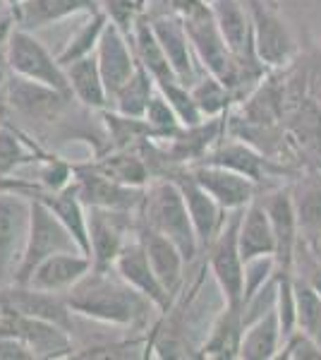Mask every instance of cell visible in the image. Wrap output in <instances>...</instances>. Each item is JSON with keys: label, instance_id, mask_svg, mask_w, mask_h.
Listing matches in <instances>:
<instances>
[{"label": "cell", "instance_id": "cell-1", "mask_svg": "<svg viewBox=\"0 0 321 360\" xmlns=\"http://www.w3.org/2000/svg\"><path fill=\"white\" fill-rule=\"evenodd\" d=\"M65 300L74 315L113 327H144L156 305L147 295L122 278L118 271L91 266L84 276L65 293Z\"/></svg>", "mask_w": 321, "mask_h": 360}, {"label": "cell", "instance_id": "cell-2", "mask_svg": "<svg viewBox=\"0 0 321 360\" xmlns=\"http://www.w3.org/2000/svg\"><path fill=\"white\" fill-rule=\"evenodd\" d=\"M139 224L171 238L185 255L188 264L195 262V257L202 252L185 197L173 178H154L147 185L142 209H139Z\"/></svg>", "mask_w": 321, "mask_h": 360}, {"label": "cell", "instance_id": "cell-3", "mask_svg": "<svg viewBox=\"0 0 321 360\" xmlns=\"http://www.w3.org/2000/svg\"><path fill=\"white\" fill-rule=\"evenodd\" d=\"M5 63L8 70L32 82L46 84L63 94H70L65 68L58 63V56L51 53L44 44L25 27H13L8 41H5ZM72 96V94H70Z\"/></svg>", "mask_w": 321, "mask_h": 360}, {"label": "cell", "instance_id": "cell-4", "mask_svg": "<svg viewBox=\"0 0 321 360\" xmlns=\"http://www.w3.org/2000/svg\"><path fill=\"white\" fill-rule=\"evenodd\" d=\"M242 209L228 212L223 226L207 248V266L218 286L221 300L225 305H242L244 293V262L237 245V226Z\"/></svg>", "mask_w": 321, "mask_h": 360}, {"label": "cell", "instance_id": "cell-5", "mask_svg": "<svg viewBox=\"0 0 321 360\" xmlns=\"http://www.w3.org/2000/svg\"><path fill=\"white\" fill-rule=\"evenodd\" d=\"M29 202H32L29 236H27L25 255H22V262L17 266L13 283H27L32 271L37 269L46 257H51V255L81 250L79 243L74 240V236L65 229V224H63L44 202H39V200H29ZM81 252H84V250H81Z\"/></svg>", "mask_w": 321, "mask_h": 360}, {"label": "cell", "instance_id": "cell-6", "mask_svg": "<svg viewBox=\"0 0 321 360\" xmlns=\"http://www.w3.org/2000/svg\"><path fill=\"white\" fill-rule=\"evenodd\" d=\"M183 25L202 70L216 75L232 91V96H235L237 82H240V65H237L235 56L230 53V49L225 46L223 37H221L218 27H216L211 5L204 13L190 17V20H183Z\"/></svg>", "mask_w": 321, "mask_h": 360}, {"label": "cell", "instance_id": "cell-7", "mask_svg": "<svg viewBox=\"0 0 321 360\" xmlns=\"http://www.w3.org/2000/svg\"><path fill=\"white\" fill-rule=\"evenodd\" d=\"M252 15L254 51L268 70H283L300 56L297 41L288 22L278 15V8L266 0H244Z\"/></svg>", "mask_w": 321, "mask_h": 360}, {"label": "cell", "instance_id": "cell-8", "mask_svg": "<svg viewBox=\"0 0 321 360\" xmlns=\"http://www.w3.org/2000/svg\"><path fill=\"white\" fill-rule=\"evenodd\" d=\"M32 202L10 188H0V288L15 281L29 236Z\"/></svg>", "mask_w": 321, "mask_h": 360}, {"label": "cell", "instance_id": "cell-9", "mask_svg": "<svg viewBox=\"0 0 321 360\" xmlns=\"http://www.w3.org/2000/svg\"><path fill=\"white\" fill-rule=\"evenodd\" d=\"M139 229V214L115 212V209L86 207V231H89V257L96 269H110L120 250L130 240V231Z\"/></svg>", "mask_w": 321, "mask_h": 360}, {"label": "cell", "instance_id": "cell-10", "mask_svg": "<svg viewBox=\"0 0 321 360\" xmlns=\"http://www.w3.org/2000/svg\"><path fill=\"white\" fill-rule=\"evenodd\" d=\"M70 103H72L70 94H63V91L51 89L46 84L32 82V79H25L15 72H8V79H5V106H10L22 118L37 120V123H55V120L63 118Z\"/></svg>", "mask_w": 321, "mask_h": 360}, {"label": "cell", "instance_id": "cell-11", "mask_svg": "<svg viewBox=\"0 0 321 360\" xmlns=\"http://www.w3.org/2000/svg\"><path fill=\"white\" fill-rule=\"evenodd\" d=\"M74 166V188L86 207L115 209V212H134L139 214L147 188H130V185L115 183L98 173L91 164H72Z\"/></svg>", "mask_w": 321, "mask_h": 360}, {"label": "cell", "instance_id": "cell-12", "mask_svg": "<svg viewBox=\"0 0 321 360\" xmlns=\"http://www.w3.org/2000/svg\"><path fill=\"white\" fill-rule=\"evenodd\" d=\"M0 310L46 319V322H53L58 327L72 332L74 312L70 310L63 293L41 291V288H34L29 283H10V286L0 288Z\"/></svg>", "mask_w": 321, "mask_h": 360}, {"label": "cell", "instance_id": "cell-13", "mask_svg": "<svg viewBox=\"0 0 321 360\" xmlns=\"http://www.w3.org/2000/svg\"><path fill=\"white\" fill-rule=\"evenodd\" d=\"M264 207L268 212L273 226V236H276V266L281 274H295L297 264V250H300V231H297L293 195H290V185L266 190L261 195Z\"/></svg>", "mask_w": 321, "mask_h": 360}, {"label": "cell", "instance_id": "cell-14", "mask_svg": "<svg viewBox=\"0 0 321 360\" xmlns=\"http://www.w3.org/2000/svg\"><path fill=\"white\" fill-rule=\"evenodd\" d=\"M285 144L290 159H307V168H321V103L305 96L285 113Z\"/></svg>", "mask_w": 321, "mask_h": 360}, {"label": "cell", "instance_id": "cell-15", "mask_svg": "<svg viewBox=\"0 0 321 360\" xmlns=\"http://www.w3.org/2000/svg\"><path fill=\"white\" fill-rule=\"evenodd\" d=\"M300 248L307 252L321 250V168H302L290 183Z\"/></svg>", "mask_w": 321, "mask_h": 360}, {"label": "cell", "instance_id": "cell-16", "mask_svg": "<svg viewBox=\"0 0 321 360\" xmlns=\"http://www.w3.org/2000/svg\"><path fill=\"white\" fill-rule=\"evenodd\" d=\"M190 173L195 176L197 183L207 190L209 195L218 202L225 212L244 209L254 197L261 195V185L254 183L252 178L242 176L237 171H230L218 164H195L188 166Z\"/></svg>", "mask_w": 321, "mask_h": 360}, {"label": "cell", "instance_id": "cell-17", "mask_svg": "<svg viewBox=\"0 0 321 360\" xmlns=\"http://www.w3.org/2000/svg\"><path fill=\"white\" fill-rule=\"evenodd\" d=\"M113 269L118 271L132 288H137L142 295H147L161 315H168V312H171V307L175 305V298L163 288L159 276H156L154 269H151L147 250H144L142 240H139V233H134L132 240H127V245L120 250L118 259L113 262Z\"/></svg>", "mask_w": 321, "mask_h": 360}, {"label": "cell", "instance_id": "cell-18", "mask_svg": "<svg viewBox=\"0 0 321 360\" xmlns=\"http://www.w3.org/2000/svg\"><path fill=\"white\" fill-rule=\"evenodd\" d=\"M151 27H154L156 37L161 41L163 53L168 56V63H171L175 77L180 82H185L188 86H192L197 79L202 77V65L195 56V49L190 44V37L185 32V25L180 17H175L173 13H154L149 15Z\"/></svg>", "mask_w": 321, "mask_h": 360}, {"label": "cell", "instance_id": "cell-19", "mask_svg": "<svg viewBox=\"0 0 321 360\" xmlns=\"http://www.w3.org/2000/svg\"><path fill=\"white\" fill-rule=\"evenodd\" d=\"M96 60H98V70H101L103 84H106L108 98L120 89L122 84L134 75V70L139 68V60L134 56V46L130 41L125 32L113 25V22H106L103 27V34L98 39L96 46Z\"/></svg>", "mask_w": 321, "mask_h": 360}, {"label": "cell", "instance_id": "cell-20", "mask_svg": "<svg viewBox=\"0 0 321 360\" xmlns=\"http://www.w3.org/2000/svg\"><path fill=\"white\" fill-rule=\"evenodd\" d=\"M168 178H173L178 183L180 193L185 197V205H188L190 219L195 224L197 238H199V245L202 250H207L209 243L214 240L216 233L221 231V226H223L228 212L197 183L188 166H178Z\"/></svg>", "mask_w": 321, "mask_h": 360}, {"label": "cell", "instance_id": "cell-21", "mask_svg": "<svg viewBox=\"0 0 321 360\" xmlns=\"http://www.w3.org/2000/svg\"><path fill=\"white\" fill-rule=\"evenodd\" d=\"M8 327L13 329V334L20 336L32 351L34 358H72L74 356V344H72V332L58 327L53 322L37 317H25L15 315V312H3Z\"/></svg>", "mask_w": 321, "mask_h": 360}, {"label": "cell", "instance_id": "cell-22", "mask_svg": "<svg viewBox=\"0 0 321 360\" xmlns=\"http://www.w3.org/2000/svg\"><path fill=\"white\" fill-rule=\"evenodd\" d=\"M139 240H142L144 250H147L149 264L154 269V274L159 276V281L163 283L168 293L173 298H178L180 286L185 283V266H188V259L180 252V248L175 245L171 238L161 236L159 231L149 229V226L139 224Z\"/></svg>", "mask_w": 321, "mask_h": 360}, {"label": "cell", "instance_id": "cell-23", "mask_svg": "<svg viewBox=\"0 0 321 360\" xmlns=\"http://www.w3.org/2000/svg\"><path fill=\"white\" fill-rule=\"evenodd\" d=\"M91 266H94L91 257L86 252H81V250L55 252V255H51V257H46L44 262L32 271L27 283L34 288H41V291L65 295Z\"/></svg>", "mask_w": 321, "mask_h": 360}, {"label": "cell", "instance_id": "cell-24", "mask_svg": "<svg viewBox=\"0 0 321 360\" xmlns=\"http://www.w3.org/2000/svg\"><path fill=\"white\" fill-rule=\"evenodd\" d=\"M237 245H240L242 262H249L254 257H264V255L276 257V236H273V226L261 195L254 197L242 209L240 226H237Z\"/></svg>", "mask_w": 321, "mask_h": 360}, {"label": "cell", "instance_id": "cell-25", "mask_svg": "<svg viewBox=\"0 0 321 360\" xmlns=\"http://www.w3.org/2000/svg\"><path fill=\"white\" fill-rule=\"evenodd\" d=\"M244 334L242 305H225L216 315L209 329L207 339L199 346V358L216 360H237L240 358V344Z\"/></svg>", "mask_w": 321, "mask_h": 360}, {"label": "cell", "instance_id": "cell-26", "mask_svg": "<svg viewBox=\"0 0 321 360\" xmlns=\"http://www.w3.org/2000/svg\"><path fill=\"white\" fill-rule=\"evenodd\" d=\"M101 10V0H27L13 10L15 25L37 32L74 15H91Z\"/></svg>", "mask_w": 321, "mask_h": 360}, {"label": "cell", "instance_id": "cell-27", "mask_svg": "<svg viewBox=\"0 0 321 360\" xmlns=\"http://www.w3.org/2000/svg\"><path fill=\"white\" fill-rule=\"evenodd\" d=\"M70 94L79 106H84L86 111H103L108 108V91L103 84L101 70H98L96 53L79 58V60L65 65Z\"/></svg>", "mask_w": 321, "mask_h": 360}, {"label": "cell", "instance_id": "cell-28", "mask_svg": "<svg viewBox=\"0 0 321 360\" xmlns=\"http://www.w3.org/2000/svg\"><path fill=\"white\" fill-rule=\"evenodd\" d=\"M283 344V329L278 319L276 307H271L264 315L244 324L240 358L237 360H273L281 351Z\"/></svg>", "mask_w": 321, "mask_h": 360}, {"label": "cell", "instance_id": "cell-29", "mask_svg": "<svg viewBox=\"0 0 321 360\" xmlns=\"http://www.w3.org/2000/svg\"><path fill=\"white\" fill-rule=\"evenodd\" d=\"M91 168L103 173L106 178L115 180V183L130 185V188H147L154 180L149 171L147 159L142 156L137 147L132 149H108V154L98 156V159L89 161Z\"/></svg>", "mask_w": 321, "mask_h": 360}, {"label": "cell", "instance_id": "cell-30", "mask_svg": "<svg viewBox=\"0 0 321 360\" xmlns=\"http://www.w3.org/2000/svg\"><path fill=\"white\" fill-rule=\"evenodd\" d=\"M130 41L134 46V56H137L139 65L154 77V82H163V79L175 77L171 63H168V56L163 53L159 37H156L154 27H151L149 13L137 20V25H134L130 34Z\"/></svg>", "mask_w": 321, "mask_h": 360}, {"label": "cell", "instance_id": "cell-31", "mask_svg": "<svg viewBox=\"0 0 321 360\" xmlns=\"http://www.w3.org/2000/svg\"><path fill=\"white\" fill-rule=\"evenodd\" d=\"M48 152L39 147L29 135H22L17 127L0 120V180L15 176L22 166L37 164Z\"/></svg>", "mask_w": 321, "mask_h": 360}, {"label": "cell", "instance_id": "cell-32", "mask_svg": "<svg viewBox=\"0 0 321 360\" xmlns=\"http://www.w3.org/2000/svg\"><path fill=\"white\" fill-rule=\"evenodd\" d=\"M154 91H156L154 77L139 65L134 70L132 77L108 98V108L110 111H118L122 115H132V118H144Z\"/></svg>", "mask_w": 321, "mask_h": 360}, {"label": "cell", "instance_id": "cell-33", "mask_svg": "<svg viewBox=\"0 0 321 360\" xmlns=\"http://www.w3.org/2000/svg\"><path fill=\"white\" fill-rule=\"evenodd\" d=\"M98 113H101V125L106 130L108 149H132L139 147L144 139H151V130L144 118L122 115L110 108H103Z\"/></svg>", "mask_w": 321, "mask_h": 360}, {"label": "cell", "instance_id": "cell-34", "mask_svg": "<svg viewBox=\"0 0 321 360\" xmlns=\"http://www.w3.org/2000/svg\"><path fill=\"white\" fill-rule=\"evenodd\" d=\"M190 91H192V96H195L204 118H221V115L230 113L232 106H235L232 91L228 89L216 75L207 72V70H204L202 77L190 86Z\"/></svg>", "mask_w": 321, "mask_h": 360}, {"label": "cell", "instance_id": "cell-35", "mask_svg": "<svg viewBox=\"0 0 321 360\" xmlns=\"http://www.w3.org/2000/svg\"><path fill=\"white\" fill-rule=\"evenodd\" d=\"M106 22H108V17H106L103 10L91 13L89 20H86L84 25L74 32V37H70V41L65 46H63V51L58 53V63L65 68V65H70V63L79 60V58H86V56L96 53L98 39H101Z\"/></svg>", "mask_w": 321, "mask_h": 360}, {"label": "cell", "instance_id": "cell-36", "mask_svg": "<svg viewBox=\"0 0 321 360\" xmlns=\"http://www.w3.org/2000/svg\"><path fill=\"white\" fill-rule=\"evenodd\" d=\"M295 315L297 329L307 332L321 344V295L309 278L295 274Z\"/></svg>", "mask_w": 321, "mask_h": 360}, {"label": "cell", "instance_id": "cell-37", "mask_svg": "<svg viewBox=\"0 0 321 360\" xmlns=\"http://www.w3.org/2000/svg\"><path fill=\"white\" fill-rule=\"evenodd\" d=\"M156 89L161 91L163 98L171 103V108L175 111V115L180 118L183 127H192V125H199L204 120V115L197 106L195 96H192L190 86L185 82H180L178 77L173 79H163V82H156Z\"/></svg>", "mask_w": 321, "mask_h": 360}, {"label": "cell", "instance_id": "cell-38", "mask_svg": "<svg viewBox=\"0 0 321 360\" xmlns=\"http://www.w3.org/2000/svg\"><path fill=\"white\" fill-rule=\"evenodd\" d=\"M144 120H147L149 130H151V139L156 142H166V139H173L183 130V123L180 118L175 115V111L171 108V103L163 98V94L159 89L154 91L151 96L149 106H147V113H144Z\"/></svg>", "mask_w": 321, "mask_h": 360}, {"label": "cell", "instance_id": "cell-39", "mask_svg": "<svg viewBox=\"0 0 321 360\" xmlns=\"http://www.w3.org/2000/svg\"><path fill=\"white\" fill-rule=\"evenodd\" d=\"M101 10L108 22L118 25L130 37L139 17L149 13V0H101Z\"/></svg>", "mask_w": 321, "mask_h": 360}, {"label": "cell", "instance_id": "cell-40", "mask_svg": "<svg viewBox=\"0 0 321 360\" xmlns=\"http://www.w3.org/2000/svg\"><path fill=\"white\" fill-rule=\"evenodd\" d=\"M278 360H321V344L312 339L302 329H293L283 339L281 351H278Z\"/></svg>", "mask_w": 321, "mask_h": 360}, {"label": "cell", "instance_id": "cell-41", "mask_svg": "<svg viewBox=\"0 0 321 360\" xmlns=\"http://www.w3.org/2000/svg\"><path fill=\"white\" fill-rule=\"evenodd\" d=\"M307 70V91L314 101L321 103V44L314 46L309 53L302 58Z\"/></svg>", "mask_w": 321, "mask_h": 360}, {"label": "cell", "instance_id": "cell-42", "mask_svg": "<svg viewBox=\"0 0 321 360\" xmlns=\"http://www.w3.org/2000/svg\"><path fill=\"white\" fill-rule=\"evenodd\" d=\"M166 5L168 13H173L180 20H190V17L209 10V3H204V0H166Z\"/></svg>", "mask_w": 321, "mask_h": 360}, {"label": "cell", "instance_id": "cell-43", "mask_svg": "<svg viewBox=\"0 0 321 360\" xmlns=\"http://www.w3.org/2000/svg\"><path fill=\"white\" fill-rule=\"evenodd\" d=\"M5 5H8L10 10H15V8H20L22 3H27V0H3Z\"/></svg>", "mask_w": 321, "mask_h": 360}, {"label": "cell", "instance_id": "cell-44", "mask_svg": "<svg viewBox=\"0 0 321 360\" xmlns=\"http://www.w3.org/2000/svg\"><path fill=\"white\" fill-rule=\"evenodd\" d=\"M5 10H10V8H8V5L3 3V0H0V13H5Z\"/></svg>", "mask_w": 321, "mask_h": 360}, {"label": "cell", "instance_id": "cell-45", "mask_svg": "<svg viewBox=\"0 0 321 360\" xmlns=\"http://www.w3.org/2000/svg\"><path fill=\"white\" fill-rule=\"evenodd\" d=\"M268 5H273V8H278V0H266Z\"/></svg>", "mask_w": 321, "mask_h": 360}, {"label": "cell", "instance_id": "cell-46", "mask_svg": "<svg viewBox=\"0 0 321 360\" xmlns=\"http://www.w3.org/2000/svg\"><path fill=\"white\" fill-rule=\"evenodd\" d=\"M204 3H209V5H211V3H214V0H204Z\"/></svg>", "mask_w": 321, "mask_h": 360}]
</instances>
